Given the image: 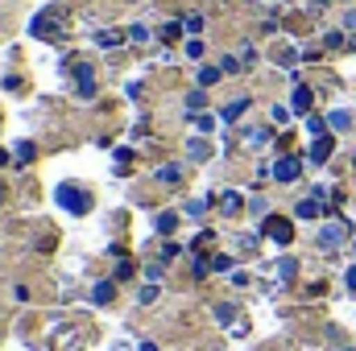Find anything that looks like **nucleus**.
Instances as JSON below:
<instances>
[{
  "label": "nucleus",
  "mask_w": 356,
  "mask_h": 351,
  "mask_svg": "<svg viewBox=\"0 0 356 351\" xmlns=\"http://www.w3.org/2000/svg\"><path fill=\"white\" fill-rule=\"evenodd\" d=\"M54 198H58L71 215H88V211H91V194H88V190H75L71 182H63V186L54 190Z\"/></svg>",
  "instance_id": "f257e3e1"
},
{
  "label": "nucleus",
  "mask_w": 356,
  "mask_h": 351,
  "mask_svg": "<svg viewBox=\"0 0 356 351\" xmlns=\"http://www.w3.org/2000/svg\"><path fill=\"white\" fill-rule=\"evenodd\" d=\"M266 236L273 240V244H282V248H286V244L294 240V228H290V219H277V215H269V219H266Z\"/></svg>",
  "instance_id": "f03ea898"
},
{
  "label": "nucleus",
  "mask_w": 356,
  "mask_h": 351,
  "mask_svg": "<svg viewBox=\"0 0 356 351\" xmlns=\"http://www.w3.org/2000/svg\"><path fill=\"white\" fill-rule=\"evenodd\" d=\"M344 240H348V223H344V219H336V223H327V228L319 232V244H323V248H340Z\"/></svg>",
  "instance_id": "7ed1b4c3"
},
{
  "label": "nucleus",
  "mask_w": 356,
  "mask_h": 351,
  "mask_svg": "<svg viewBox=\"0 0 356 351\" xmlns=\"http://www.w3.org/2000/svg\"><path fill=\"white\" fill-rule=\"evenodd\" d=\"M298 174H302V157H277L273 162V178L277 182H294Z\"/></svg>",
  "instance_id": "20e7f679"
},
{
  "label": "nucleus",
  "mask_w": 356,
  "mask_h": 351,
  "mask_svg": "<svg viewBox=\"0 0 356 351\" xmlns=\"http://www.w3.org/2000/svg\"><path fill=\"white\" fill-rule=\"evenodd\" d=\"M319 203H323V190H311V198H302V203L294 207V215H298V219H315V215H319Z\"/></svg>",
  "instance_id": "39448f33"
},
{
  "label": "nucleus",
  "mask_w": 356,
  "mask_h": 351,
  "mask_svg": "<svg viewBox=\"0 0 356 351\" xmlns=\"http://www.w3.org/2000/svg\"><path fill=\"white\" fill-rule=\"evenodd\" d=\"M75 83H79V95H83V99H91V95H95V79H91V67H79V71H75Z\"/></svg>",
  "instance_id": "423d86ee"
},
{
  "label": "nucleus",
  "mask_w": 356,
  "mask_h": 351,
  "mask_svg": "<svg viewBox=\"0 0 356 351\" xmlns=\"http://www.w3.org/2000/svg\"><path fill=\"white\" fill-rule=\"evenodd\" d=\"M327 157H332V137H319V141L311 145V162H315V166H323Z\"/></svg>",
  "instance_id": "0eeeda50"
},
{
  "label": "nucleus",
  "mask_w": 356,
  "mask_h": 351,
  "mask_svg": "<svg viewBox=\"0 0 356 351\" xmlns=\"http://www.w3.org/2000/svg\"><path fill=\"white\" fill-rule=\"evenodd\" d=\"M290 108H294V112H311V87H302V83H298L294 95H290Z\"/></svg>",
  "instance_id": "6e6552de"
},
{
  "label": "nucleus",
  "mask_w": 356,
  "mask_h": 351,
  "mask_svg": "<svg viewBox=\"0 0 356 351\" xmlns=\"http://www.w3.org/2000/svg\"><path fill=\"white\" fill-rule=\"evenodd\" d=\"M245 112H249V95H245V99H232V103L224 108V120H228V124H236Z\"/></svg>",
  "instance_id": "1a4fd4ad"
},
{
  "label": "nucleus",
  "mask_w": 356,
  "mask_h": 351,
  "mask_svg": "<svg viewBox=\"0 0 356 351\" xmlns=\"http://www.w3.org/2000/svg\"><path fill=\"white\" fill-rule=\"evenodd\" d=\"M112 298H116V285H112V281H99V285L91 289V302H95V306H104V302H112Z\"/></svg>",
  "instance_id": "9d476101"
},
{
  "label": "nucleus",
  "mask_w": 356,
  "mask_h": 351,
  "mask_svg": "<svg viewBox=\"0 0 356 351\" xmlns=\"http://www.w3.org/2000/svg\"><path fill=\"white\" fill-rule=\"evenodd\" d=\"M294 273H298V261H294V257H282V261H277V281H290Z\"/></svg>",
  "instance_id": "9b49d317"
},
{
  "label": "nucleus",
  "mask_w": 356,
  "mask_h": 351,
  "mask_svg": "<svg viewBox=\"0 0 356 351\" xmlns=\"http://www.w3.org/2000/svg\"><path fill=\"white\" fill-rule=\"evenodd\" d=\"M95 42H99L104 50H112V46H120V42H124V33H120V29H104V33H99Z\"/></svg>",
  "instance_id": "f8f14e48"
},
{
  "label": "nucleus",
  "mask_w": 356,
  "mask_h": 351,
  "mask_svg": "<svg viewBox=\"0 0 356 351\" xmlns=\"http://www.w3.org/2000/svg\"><path fill=\"white\" fill-rule=\"evenodd\" d=\"M158 182H166V186L182 182V166H162V170H158Z\"/></svg>",
  "instance_id": "ddd939ff"
},
{
  "label": "nucleus",
  "mask_w": 356,
  "mask_h": 351,
  "mask_svg": "<svg viewBox=\"0 0 356 351\" xmlns=\"http://www.w3.org/2000/svg\"><path fill=\"white\" fill-rule=\"evenodd\" d=\"M220 83V71L216 67H199V87H216Z\"/></svg>",
  "instance_id": "4468645a"
},
{
  "label": "nucleus",
  "mask_w": 356,
  "mask_h": 351,
  "mask_svg": "<svg viewBox=\"0 0 356 351\" xmlns=\"http://www.w3.org/2000/svg\"><path fill=\"white\" fill-rule=\"evenodd\" d=\"M186 153H191L195 162H207V153H211V145H207V141H191V149H186Z\"/></svg>",
  "instance_id": "2eb2a0df"
},
{
  "label": "nucleus",
  "mask_w": 356,
  "mask_h": 351,
  "mask_svg": "<svg viewBox=\"0 0 356 351\" xmlns=\"http://www.w3.org/2000/svg\"><path fill=\"white\" fill-rule=\"evenodd\" d=\"M327 124L340 132V128H348V124H353V116H348V112H332V116H327Z\"/></svg>",
  "instance_id": "dca6fc26"
},
{
  "label": "nucleus",
  "mask_w": 356,
  "mask_h": 351,
  "mask_svg": "<svg viewBox=\"0 0 356 351\" xmlns=\"http://www.w3.org/2000/svg\"><path fill=\"white\" fill-rule=\"evenodd\" d=\"M175 228H178V215H158V232H162V236H170Z\"/></svg>",
  "instance_id": "f3484780"
},
{
  "label": "nucleus",
  "mask_w": 356,
  "mask_h": 351,
  "mask_svg": "<svg viewBox=\"0 0 356 351\" xmlns=\"http://www.w3.org/2000/svg\"><path fill=\"white\" fill-rule=\"evenodd\" d=\"M323 128H327V124H323V120H319V116H311V120H307V132H315V137H327V132H323Z\"/></svg>",
  "instance_id": "a211bd4d"
},
{
  "label": "nucleus",
  "mask_w": 356,
  "mask_h": 351,
  "mask_svg": "<svg viewBox=\"0 0 356 351\" xmlns=\"http://www.w3.org/2000/svg\"><path fill=\"white\" fill-rule=\"evenodd\" d=\"M129 37H133V42H149V29H145V25H133Z\"/></svg>",
  "instance_id": "6ab92c4d"
},
{
  "label": "nucleus",
  "mask_w": 356,
  "mask_h": 351,
  "mask_svg": "<svg viewBox=\"0 0 356 351\" xmlns=\"http://www.w3.org/2000/svg\"><path fill=\"white\" fill-rule=\"evenodd\" d=\"M290 112H294V108H282V103H277V108H273V124H286V120H290Z\"/></svg>",
  "instance_id": "aec40b11"
},
{
  "label": "nucleus",
  "mask_w": 356,
  "mask_h": 351,
  "mask_svg": "<svg viewBox=\"0 0 356 351\" xmlns=\"http://www.w3.org/2000/svg\"><path fill=\"white\" fill-rule=\"evenodd\" d=\"M17 157H21V162H33V145H29V141H21V145H17Z\"/></svg>",
  "instance_id": "412c9836"
},
{
  "label": "nucleus",
  "mask_w": 356,
  "mask_h": 351,
  "mask_svg": "<svg viewBox=\"0 0 356 351\" xmlns=\"http://www.w3.org/2000/svg\"><path fill=\"white\" fill-rule=\"evenodd\" d=\"M224 211H241V194L228 190V194H224Z\"/></svg>",
  "instance_id": "4be33fe9"
},
{
  "label": "nucleus",
  "mask_w": 356,
  "mask_h": 351,
  "mask_svg": "<svg viewBox=\"0 0 356 351\" xmlns=\"http://www.w3.org/2000/svg\"><path fill=\"white\" fill-rule=\"evenodd\" d=\"M149 302H158V285H145L141 289V306H149Z\"/></svg>",
  "instance_id": "5701e85b"
},
{
  "label": "nucleus",
  "mask_w": 356,
  "mask_h": 351,
  "mask_svg": "<svg viewBox=\"0 0 356 351\" xmlns=\"http://www.w3.org/2000/svg\"><path fill=\"white\" fill-rule=\"evenodd\" d=\"M186 54H191V58H203V42H199V37H195V42H186Z\"/></svg>",
  "instance_id": "b1692460"
},
{
  "label": "nucleus",
  "mask_w": 356,
  "mask_h": 351,
  "mask_svg": "<svg viewBox=\"0 0 356 351\" xmlns=\"http://www.w3.org/2000/svg\"><path fill=\"white\" fill-rule=\"evenodd\" d=\"M186 103H191V112H199V108H203V91H191V99H186Z\"/></svg>",
  "instance_id": "393cba45"
},
{
  "label": "nucleus",
  "mask_w": 356,
  "mask_h": 351,
  "mask_svg": "<svg viewBox=\"0 0 356 351\" xmlns=\"http://www.w3.org/2000/svg\"><path fill=\"white\" fill-rule=\"evenodd\" d=\"M203 211H207V203H186V215H195V219H199Z\"/></svg>",
  "instance_id": "a878e982"
},
{
  "label": "nucleus",
  "mask_w": 356,
  "mask_h": 351,
  "mask_svg": "<svg viewBox=\"0 0 356 351\" xmlns=\"http://www.w3.org/2000/svg\"><path fill=\"white\" fill-rule=\"evenodd\" d=\"M211 268H220V273H224V268H232V257H216V261H211Z\"/></svg>",
  "instance_id": "bb28decb"
},
{
  "label": "nucleus",
  "mask_w": 356,
  "mask_h": 351,
  "mask_svg": "<svg viewBox=\"0 0 356 351\" xmlns=\"http://www.w3.org/2000/svg\"><path fill=\"white\" fill-rule=\"evenodd\" d=\"M348 289H356V264L348 268Z\"/></svg>",
  "instance_id": "cd10ccee"
},
{
  "label": "nucleus",
  "mask_w": 356,
  "mask_h": 351,
  "mask_svg": "<svg viewBox=\"0 0 356 351\" xmlns=\"http://www.w3.org/2000/svg\"><path fill=\"white\" fill-rule=\"evenodd\" d=\"M0 203H4V186H0Z\"/></svg>",
  "instance_id": "c85d7f7f"
}]
</instances>
